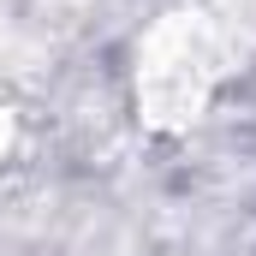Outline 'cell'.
I'll list each match as a JSON object with an SVG mask.
<instances>
[{"instance_id": "1", "label": "cell", "mask_w": 256, "mask_h": 256, "mask_svg": "<svg viewBox=\"0 0 256 256\" xmlns=\"http://www.w3.org/2000/svg\"><path fill=\"white\" fill-rule=\"evenodd\" d=\"M6 155H12V114L0 108V167H6Z\"/></svg>"}]
</instances>
